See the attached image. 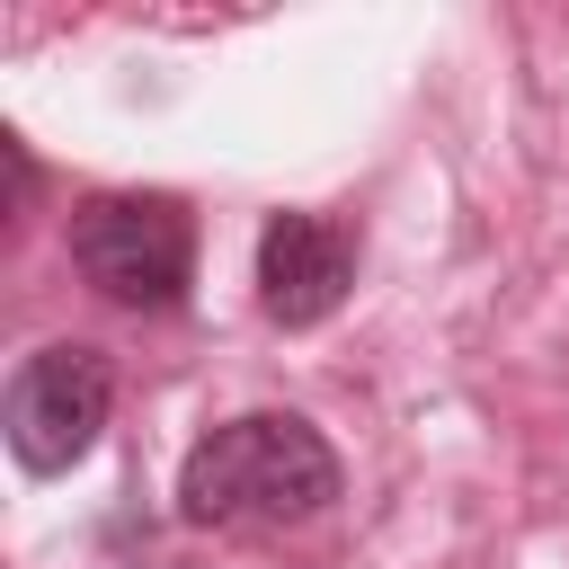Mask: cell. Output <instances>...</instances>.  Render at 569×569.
Masks as SVG:
<instances>
[{"instance_id": "obj_3", "label": "cell", "mask_w": 569, "mask_h": 569, "mask_svg": "<svg viewBox=\"0 0 569 569\" xmlns=\"http://www.w3.org/2000/svg\"><path fill=\"white\" fill-rule=\"evenodd\" d=\"M107 400H116V373L98 347L62 338V347H36L18 373H9V400H0V427H9V453L27 471H71L98 427H107Z\"/></svg>"}, {"instance_id": "obj_1", "label": "cell", "mask_w": 569, "mask_h": 569, "mask_svg": "<svg viewBox=\"0 0 569 569\" xmlns=\"http://www.w3.org/2000/svg\"><path fill=\"white\" fill-rule=\"evenodd\" d=\"M329 498H338V453L293 409L222 418L178 471V516L187 525H302Z\"/></svg>"}, {"instance_id": "obj_4", "label": "cell", "mask_w": 569, "mask_h": 569, "mask_svg": "<svg viewBox=\"0 0 569 569\" xmlns=\"http://www.w3.org/2000/svg\"><path fill=\"white\" fill-rule=\"evenodd\" d=\"M347 284H356V240H347V222H329V213H276V222L258 231V302H267L276 329L329 320V311L347 302Z\"/></svg>"}, {"instance_id": "obj_2", "label": "cell", "mask_w": 569, "mask_h": 569, "mask_svg": "<svg viewBox=\"0 0 569 569\" xmlns=\"http://www.w3.org/2000/svg\"><path fill=\"white\" fill-rule=\"evenodd\" d=\"M71 267L124 311H169L196 276V222L169 196H89L71 213Z\"/></svg>"}]
</instances>
